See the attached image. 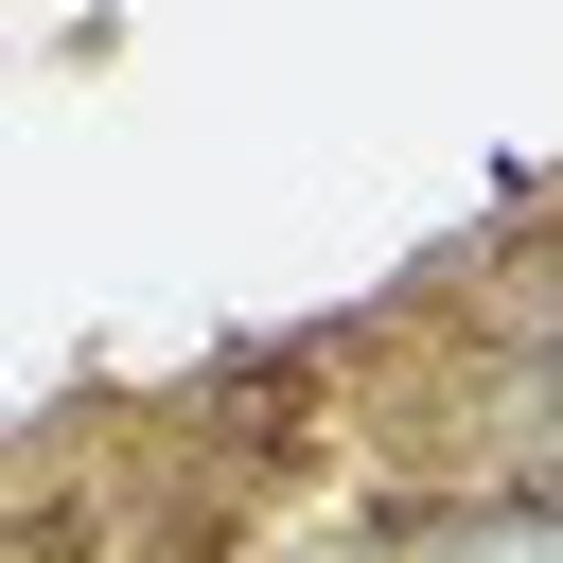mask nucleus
I'll list each match as a JSON object with an SVG mask.
<instances>
[{
    "label": "nucleus",
    "mask_w": 563,
    "mask_h": 563,
    "mask_svg": "<svg viewBox=\"0 0 563 563\" xmlns=\"http://www.w3.org/2000/svg\"><path fill=\"white\" fill-rule=\"evenodd\" d=\"M106 545H123V510H106V493H70V475L0 510V563H106Z\"/></svg>",
    "instance_id": "nucleus-1"
}]
</instances>
